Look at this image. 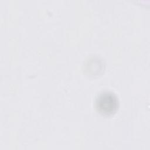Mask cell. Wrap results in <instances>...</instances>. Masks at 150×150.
<instances>
[{
  "label": "cell",
  "instance_id": "6da1fadb",
  "mask_svg": "<svg viewBox=\"0 0 150 150\" xmlns=\"http://www.w3.org/2000/svg\"><path fill=\"white\" fill-rule=\"evenodd\" d=\"M95 105L97 110L105 116L114 114L118 107V100L112 91H104L100 93L96 98Z\"/></svg>",
  "mask_w": 150,
  "mask_h": 150
}]
</instances>
